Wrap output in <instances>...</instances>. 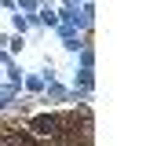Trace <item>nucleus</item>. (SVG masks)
Masks as SVG:
<instances>
[{"label": "nucleus", "instance_id": "obj_1", "mask_svg": "<svg viewBox=\"0 0 157 146\" xmlns=\"http://www.w3.org/2000/svg\"><path fill=\"white\" fill-rule=\"evenodd\" d=\"M73 102H84V99H77L73 88H66V84H59V80L44 84V91L37 95V106H73Z\"/></svg>", "mask_w": 157, "mask_h": 146}, {"label": "nucleus", "instance_id": "obj_2", "mask_svg": "<svg viewBox=\"0 0 157 146\" xmlns=\"http://www.w3.org/2000/svg\"><path fill=\"white\" fill-rule=\"evenodd\" d=\"M73 95L77 99H84V102H91V95H95V70H84V66H77V77H73Z\"/></svg>", "mask_w": 157, "mask_h": 146}, {"label": "nucleus", "instance_id": "obj_3", "mask_svg": "<svg viewBox=\"0 0 157 146\" xmlns=\"http://www.w3.org/2000/svg\"><path fill=\"white\" fill-rule=\"evenodd\" d=\"M44 84H48V80L40 77V70H37V73H22V91H26V95L37 99L40 91H44Z\"/></svg>", "mask_w": 157, "mask_h": 146}, {"label": "nucleus", "instance_id": "obj_4", "mask_svg": "<svg viewBox=\"0 0 157 146\" xmlns=\"http://www.w3.org/2000/svg\"><path fill=\"white\" fill-rule=\"evenodd\" d=\"M7 18H11V33H22V36H29V18L22 15V11H7Z\"/></svg>", "mask_w": 157, "mask_h": 146}, {"label": "nucleus", "instance_id": "obj_5", "mask_svg": "<svg viewBox=\"0 0 157 146\" xmlns=\"http://www.w3.org/2000/svg\"><path fill=\"white\" fill-rule=\"evenodd\" d=\"M77 66H84V70H95V44H84L77 51Z\"/></svg>", "mask_w": 157, "mask_h": 146}, {"label": "nucleus", "instance_id": "obj_6", "mask_svg": "<svg viewBox=\"0 0 157 146\" xmlns=\"http://www.w3.org/2000/svg\"><path fill=\"white\" fill-rule=\"evenodd\" d=\"M11 55H22V48H26V36L22 33H7V44H4Z\"/></svg>", "mask_w": 157, "mask_h": 146}, {"label": "nucleus", "instance_id": "obj_7", "mask_svg": "<svg viewBox=\"0 0 157 146\" xmlns=\"http://www.w3.org/2000/svg\"><path fill=\"white\" fill-rule=\"evenodd\" d=\"M4 73H7V84H18V88H22V73H26V70H22L18 62H11V66H7Z\"/></svg>", "mask_w": 157, "mask_h": 146}, {"label": "nucleus", "instance_id": "obj_8", "mask_svg": "<svg viewBox=\"0 0 157 146\" xmlns=\"http://www.w3.org/2000/svg\"><path fill=\"white\" fill-rule=\"evenodd\" d=\"M44 0H15V11H22V15H33Z\"/></svg>", "mask_w": 157, "mask_h": 146}, {"label": "nucleus", "instance_id": "obj_9", "mask_svg": "<svg viewBox=\"0 0 157 146\" xmlns=\"http://www.w3.org/2000/svg\"><path fill=\"white\" fill-rule=\"evenodd\" d=\"M11 62H15V55H11V51H7V48H0V66H4V70H7V66H11Z\"/></svg>", "mask_w": 157, "mask_h": 146}, {"label": "nucleus", "instance_id": "obj_10", "mask_svg": "<svg viewBox=\"0 0 157 146\" xmlns=\"http://www.w3.org/2000/svg\"><path fill=\"white\" fill-rule=\"evenodd\" d=\"M0 11H15V0H0Z\"/></svg>", "mask_w": 157, "mask_h": 146}]
</instances>
